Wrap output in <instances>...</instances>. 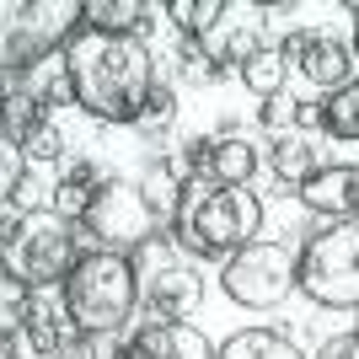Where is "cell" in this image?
I'll list each match as a JSON object with an SVG mask.
<instances>
[{"mask_svg": "<svg viewBox=\"0 0 359 359\" xmlns=\"http://www.w3.org/2000/svg\"><path fill=\"white\" fill-rule=\"evenodd\" d=\"M65 75L75 107L97 123H140L145 97L156 91V60L140 38H113L91 27L65 43Z\"/></svg>", "mask_w": 359, "mask_h": 359, "instance_id": "cell-1", "label": "cell"}, {"mask_svg": "<svg viewBox=\"0 0 359 359\" xmlns=\"http://www.w3.org/2000/svg\"><path fill=\"white\" fill-rule=\"evenodd\" d=\"M81 263V225L48 210H16L0 215V279L16 290H54Z\"/></svg>", "mask_w": 359, "mask_h": 359, "instance_id": "cell-2", "label": "cell"}, {"mask_svg": "<svg viewBox=\"0 0 359 359\" xmlns=\"http://www.w3.org/2000/svg\"><path fill=\"white\" fill-rule=\"evenodd\" d=\"M257 231H263V198L252 188H204V182H188L182 210L172 220V241L198 252V257H215V263H231L241 247H252Z\"/></svg>", "mask_w": 359, "mask_h": 359, "instance_id": "cell-3", "label": "cell"}, {"mask_svg": "<svg viewBox=\"0 0 359 359\" xmlns=\"http://www.w3.org/2000/svg\"><path fill=\"white\" fill-rule=\"evenodd\" d=\"M60 306H65V316H70L75 332H86V338H113L140 306L135 257L97 252V247L81 252V263H75L70 279L60 285Z\"/></svg>", "mask_w": 359, "mask_h": 359, "instance_id": "cell-4", "label": "cell"}, {"mask_svg": "<svg viewBox=\"0 0 359 359\" xmlns=\"http://www.w3.org/2000/svg\"><path fill=\"white\" fill-rule=\"evenodd\" d=\"M81 32L75 0H0V75H27L32 65L65 54Z\"/></svg>", "mask_w": 359, "mask_h": 359, "instance_id": "cell-5", "label": "cell"}, {"mask_svg": "<svg viewBox=\"0 0 359 359\" xmlns=\"http://www.w3.org/2000/svg\"><path fill=\"white\" fill-rule=\"evenodd\" d=\"M295 290L327 306L354 311L359 306V220H332L327 231H311L295 252Z\"/></svg>", "mask_w": 359, "mask_h": 359, "instance_id": "cell-6", "label": "cell"}, {"mask_svg": "<svg viewBox=\"0 0 359 359\" xmlns=\"http://www.w3.org/2000/svg\"><path fill=\"white\" fill-rule=\"evenodd\" d=\"M135 279H140V300H145L161 322L194 316L198 300H204V279H198V269L182 257V247L172 241V231L150 236L135 252Z\"/></svg>", "mask_w": 359, "mask_h": 359, "instance_id": "cell-7", "label": "cell"}, {"mask_svg": "<svg viewBox=\"0 0 359 359\" xmlns=\"http://www.w3.org/2000/svg\"><path fill=\"white\" fill-rule=\"evenodd\" d=\"M81 231L97 241V252H123L135 257L150 236H161V220L150 215V204L140 198L135 177H107L102 194L91 198V210L81 215Z\"/></svg>", "mask_w": 359, "mask_h": 359, "instance_id": "cell-8", "label": "cell"}, {"mask_svg": "<svg viewBox=\"0 0 359 359\" xmlns=\"http://www.w3.org/2000/svg\"><path fill=\"white\" fill-rule=\"evenodd\" d=\"M225 295L247 306V311H273L279 300L295 290V252L279 241H252L225 263Z\"/></svg>", "mask_w": 359, "mask_h": 359, "instance_id": "cell-9", "label": "cell"}, {"mask_svg": "<svg viewBox=\"0 0 359 359\" xmlns=\"http://www.w3.org/2000/svg\"><path fill=\"white\" fill-rule=\"evenodd\" d=\"M285 60L295 65L311 86H344L348 75H354V54H348V43L344 38H332V32H322V27H300V32H290L285 38Z\"/></svg>", "mask_w": 359, "mask_h": 359, "instance_id": "cell-10", "label": "cell"}, {"mask_svg": "<svg viewBox=\"0 0 359 359\" xmlns=\"http://www.w3.org/2000/svg\"><path fill=\"white\" fill-rule=\"evenodd\" d=\"M118 359H215V344L194 322H161L156 316V322H145L123 338Z\"/></svg>", "mask_w": 359, "mask_h": 359, "instance_id": "cell-11", "label": "cell"}, {"mask_svg": "<svg viewBox=\"0 0 359 359\" xmlns=\"http://www.w3.org/2000/svg\"><path fill=\"white\" fill-rule=\"evenodd\" d=\"M300 204L311 215H327V220H359V166L354 161L316 166L300 182Z\"/></svg>", "mask_w": 359, "mask_h": 359, "instance_id": "cell-12", "label": "cell"}, {"mask_svg": "<svg viewBox=\"0 0 359 359\" xmlns=\"http://www.w3.org/2000/svg\"><path fill=\"white\" fill-rule=\"evenodd\" d=\"M135 188H140V198L150 204V215L161 220V231H172V220H177V210H182V194H188V177H182V166H177V156H150L145 166H140V177H135Z\"/></svg>", "mask_w": 359, "mask_h": 359, "instance_id": "cell-13", "label": "cell"}, {"mask_svg": "<svg viewBox=\"0 0 359 359\" xmlns=\"http://www.w3.org/2000/svg\"><path fill=\"white\" fill-rule=\"evenodd\" d=\"M81 27L91 32H113V38H140L145 43L156 27V11L145 0H86L81 6Z\"/></svg>", "mask_w": 359, "mask_h": 359, "instance_id": "cell-14", "label": "cell"}, {"mask_svg": "<svg viewBox=\"0 0 359 359\" xmlns=\"http://www.w3.org/2000/svg\"><path fill=\"white\" fill-rule=\"evenodd\" d=\"M16 338H22V348H32V359H38V354H48L54 344L70 338V316H65L60 300H48V290H38V295H27V306H22Z\"/></svg>", "mask_w": 359, "mask_h": 359, "instance_id": "cell-15", "label": "cell"}, {"mask_svg": "<svg viewBox=\"0 0 359 359\" xmlns=\"http://www.w3.org/2000/svg\"><path fill=\"white\" fill-rule=\"evenodd\" d=\"M257 172V145L241 135H210V172L204 188H247Z\"/></svg>", "mask_w": 359, "mask_h": 359, "instance_id": "cell-16", "label": "cell"}, {"mask_svg": "<svg viewBox=\"0 0 359 359\" xmlns=\"http://www.w3.org/2000/svg\"><path fill=\"white\" fill-rule=\"evenodd\" d=\"M102 182H107V172L91 161V156H81V161H65V166H60V182H54V210H60L65 220L81 225V215L91 210V198L102 194Z\"/></svg>", "mask_w": 359, "mask_h": 359, "instance_id": "cell-17", "label": "cell"}, {"mask_svg": "<svg viewBox=\"0 0 359 359\" xmlns=\"http://www.w3.org/2000/svg\"><path fill=\"white\" fill-rule=\"evenodd\" d=\"M194 43L204 48V60L225 75V65H236V70H241V65H247V54H252V48H263V38H257L247 22H231V6H225V16L204 32V38H194Z\"/></svg>", "mask_w": 359, "mask_h": 359, "instance_id": "cell-18", "label": "cell"}, {"mask_svg": "<svg viewBox=\"0 0 359 359\" xmlns=\"http://www.w3.org/2000/svg\"><path fill=\"white\" fill-rule=\"evenodd\" d=\"M215 359H306V354L290 344L285 332H273V327H247V332H231V338L215 348Z\"/></svg>", "mask_w": 359, "mask_h": 359, "instance_id": "cell-19", "label": "cell"}, {"mask_svg": "<svg viewBox=\"0 0 359 359\" xmlns=\"http://www.w3.org/2000/svg\"><path fill=\"white\" fill-rule=\"evenodd\" d=\"M316 107H322V135L359 145V75H348L344 86H332Z\"/></svg>", "mask_w": 359, "mask_h": 359, "instance_id": "cell-20", "label": "cell"}, {"mask_svg": "<svg viewBox=\"0 0 359 359\" xmlns=\"http://www.w3.org/2000/svg\"><path fill=\"white\" fill-rule=\"evenodd\" d=\"M285 75H290V60H285V43H263L247 54V65H241V86L252 91V97H279L285 91Z\"/></svg>", "mask_w": 359, "mask_h": 359, "instance_id": "cell-21", "label": "cell"}, {"mask_svg": "<svg viewBox=\"0 0 359 359\" xmlns=\"http://www.w3.org/2000/svg\"><path fill=\"white\" fill-rule=\"evenodd\" d=\"M269 166H273V177H279V182L300 188V182L316 172V145L306 135H279L269 145Z\"/></svg>", "mask_w": 359, "mask_h": 359, "instance_id": "cell-22", "label": "cell"}, {"mask_svg": "<svg viewBox=\"0 0 359 359\" xmlns=\"http://www.w3.org/2000/svg\"><path fill=\"white\" fill-rule=\"evenodd\" d=\"M11 86H22L38 107H60V102H75L70 97V75H65V54H54V60L32 65L27 75H16Z\"/></svg>", "mask_w": 359, "mask_h": 359, "instance_id": "cell-23", "label": "cell"}, {"mask_svg": "<svg viewBox=\"0 0 359 359\" xmlns=\"http://www.w3.org/2000/svg\"><path fill=\"white\" fill-rule=\"evenodd\" d=\"M43 123H48V107H38L22 86L6 91V102H0V135H6V140L22 145V140H27L32 129H43Z\"/></svg>", "mask_w": 359, "mask_h": 359, "instance_id": "cell-24", "label": "cell"}, {"mask_svg": "<svg viewBox=\"0 0 359 359\" xmlns=\"http://www.w3.org/2000/svg\"><path fill=\"white\" fill-rule=\"evenodd\" d=\"M166 16L177 22V38H204V32L225 16V6H220V0H172Z\"/></svg>", "mask_w": 359, "mask_h": 359, "instance_id": "cell-25", "label": "cell"}, {"mask_svg": "<svg viewBox=\"0 0 359 359\" xmlns=\"http://www.w3.org/2000/svg\"><path fill=\"white\" fill-rule=\"evenodd\" d=\"M172 113H177V91L156 81V91L145 97V113H140V123H135V129L150 140V145H161V135L172 129Z\"/></svg>", "mask_w": 359, "mask_h": 359, "instance_id": "cell-26", "label": "cell"}, {"mask_svg": "<svg viewBox=\"0 0 359 359\" xmlns=\"http://www.w3.org/2000/svg\"><path fill=\"white\" fill-rule=\"evenodd\" d=\"M22 182H27V156H22L16 140L0 135V204H11L22 194Z\"/></svg>", "mask_w": 359, "mask_h": 359, "instance_id": "cell-27", "label": "cell"}, {"mask_svg": "<svg viewBox=\"0 0 359 359\" xmlns=\"http://www.w3.org/2000/svg\"><path fill=\"white\" fill-rule=\"evenodd\" d=\"M22 156H27V166H32V161H65V135L54 129V118L22 140Z\"/></svg>", "mask_w": 359, "mask_h": 359, "instance_id": "cell-28", "label": "cell"}, {"mask_svg": "<svg viewBox=\"0 0 359 359\" xmlns=\"http://www.w3.org/2000/svg\"><path fill=\"white\" fill-rule=\"evenodd\" d=\"M177 70L188 75V81H198V86H204V81H220V70L204 60V48H198L194 38H177Z\"/></svg>", "mask_w": 359, "mask_h": 359, "instance_id": "cell-29", "label": "cell"}, {"mask_svg": "<svg viewBox=\"0 0 359 359\" xmlns=\"http://www.w3.org/2000/svg\"><path fill=\"white\" fill-rule=\"evenodd\" d=\"M38 359H102V338H86V332H70L65 344H54Z\"/></svg>", "mask_w": 359, "mask_h": 359, "instance_id": "cell-30", "label": "cell"}, {"mask_svg": "<svg viewBox=\"0 0 359 359\" xmlns=\"http://www.w3.org/2000/svg\"><path fill=\"white\" fill-rule=\"evenodd\" d=\"M295 107H300V102H290L285 91H279V97H269V102H263V113H257V118H263V129H285V123H295Z\"/></svg>", "mask_w": 359, "mask_h": 359, "instance_id": "cell-31", "label": "cell"}, {"mask_svg": "<svg viewBox=\"0 0 359 359\" xmlns=\"http://www.w3.org/2000/svg\"><path fill=\"white\" fill-rule=\"evenodd\" d=\"M316 359H359V344H354V332H344V338H327Z\"/></svg>", "mask_w": 359, "mask_h": 359, "instance_id": "cell-32", "label": "cell"}, {"mask_svg": "<svg viewBox=\"0 0 359 359\" xmlns=\"http://www.w3.org/2000/svg\"><path fill=\"white\" fill-rule=\"evenodd\" d=\"M0 359H27V348H22V338L11 327H0Z\"/></svg>", "mask_w": 359, "mask_h": 359, "instance_id": "cell-33", "label": "cell"}, {"mask_svg": "<svg viewBox=\"0 0 359 359\" xmlns=\"http://www.w3.org/2000/svg\"><path fill=\"white\" fill-rule=\"evenodd\" d=\"M354 54H359V6H354Z\"/></svg>", "mask_w": 359, "mask_h": 359, "instance_id": "cell-34", "label": "cell"}, {"mask_svg": "<svg viewBox=\"0 0 359 359\" xmlns=\"http://www.w3.org/2000/svg\"><path fill=\"white\" fill-rule=\"evenodd\" d=\"M0 102H6V75H0Z\"/></svg>", "mask_w": 359, "mask_h": 359, "instance_id": "cell-35", "label": "cell"}, {"mask_svg": "<svg viewBox=\"0 0 359 359\" xmlns=\"http://www.w3.org/2000/svg\"><path fill=\"white\" fill-rule=\"evenodd\" d=\"M354 344H359V316H354Z\"/></svg>", "mask_w": 359, "mask_h": 359, "instance_id": "cell-36", "label": "cell"}]
</instances>
